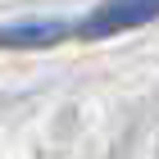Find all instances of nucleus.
Instances as JSON below:
<instances>
[{
	"label": "nucleus",
	"instance_id": "nucleus-1",
	"mask_svg": "<svg viewBox=\"0 0 159 159\" xmlns=\"http://www.w3.org/2000/svg\"><path fill=\"white\" fill-rule=\"evenodd\" d=\"M150 18H155V0H109V5H100L91 18H82L73 27V37H109V32L150 23Z\"/></svg>",
	"mask_w": 159,
	"mask_h": 159
},
{
	"label": "nucleus",
	"instance_id": "nucleus-2",
	"mask_svg": "<svg viewBox=\"0 0 159 159\" xmlns=\"http://www.w3.org/2000/svg\"><path fill=\"white\" fill-rule=\"evenodd\" d=\"M64 37H73V27H64V23H14V27H0V46H55Z\"/></svg>",
	"mask_w": 159,
	"mask_h": 159
}]
</instances>
